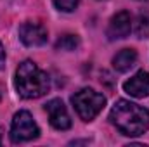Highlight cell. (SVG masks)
I'll return each mask as SVG.
<instances>
[{
	"label": "cell",
	"mask_w": 149,
	"mask_h": 147,
	"mask_svg": "<svg viewBox=\"0 0 149 147\" xmlns=\"http://www.w3.org/2000/svg\"><path fill=\"white\" fill-rule=\"evenodd\" d=\"M116 130L127 137H139L149 128V111L130 101H116L109 112Z\"/></svg>",
	"instance_id": "cell-1"
},
{
	"label": "cell",
	"mask_w": 149,
	"mask_h": 147,
	"mask_svg": "<svg viewBox=\"0 0 149 147\" xmlns=\"http://www.w3.org/2000/svg\"><path fill=\"white\" fill-rule=\"evenodd\" d=\"M14 85L23 99H38L50 88V80L33 61H24L16 69Z\"/></svg>",
	"instance_id": "cell-2"
},
{
	"label": "cell",
	"mask_w": 149,
	"mask_h": 147,
	"mask_svg": "<svg viewBox=\"0 0 149 147\" xmlns=\"http://www.w3.org/2000/svg\"><path fill=\"white\" fill-rule=\"evenodd\" d=\"M71 102L83 121H92L106 106L104 95L92 88H81L80 92H76L71 97Z\"/></svg>",
	"instance_id": "cell-3"
},
{
	"label": "cell",
	"mask_w": 149,
	"mask_h": 147,
	"mask_svg": "<svg viewBox=\"0 0 149 147\" xmlns=\"http://www.w3.org/2000/svg\"><path fill=\"white\" fill-rule=\"evenodd\" d=\"M40 135L38 125L35 123L33 116L28 111H19L14 114L12 126H10V140L14 144L21 142H30Z\"/></svg>",
	"instance_id": "cell-4"
},
{
	"label": "cell",
	"mask_w": 149,
	"mask_h": 147,
	"mask_svg": "<svg viewBox=\"0 0 149 147\" xmlns=\"http://www.w3.org/2000/svg\"><path fill=\"white\" fill-rule=\"evenodd\" d=\"M19 40L26 47H42L47 43V30L38 23L26 21L19 26Z\"/></svg>",
	"instance_id": "cell-5"
},
{
	"label": "cell",
	"mask_w": 149,
	"mask_h": 147,
	"mask_svg": "<svg viewBox=\"0 0 149 147\" xmlns=\"http://www.w3.org/2000/svg\"><path fill=\"white\" fill-rule=\"evenodd\" d=\"M45 112L49 114V121L56 130H68L71 126V119L66 106L61 99H52L45 104Z\"/></svg>",
	"instance_id": "cell-6"
},
{
	"label": "cell",
	"mask_w": 149,
	"mask_h": 147,
	"mask_svg": "<svg viewBox=\"0 0 149 147\" xmlns=\"http://www.w3.org/2000/svg\"><path fill=\"white\" fill-rule=\"evenodd\" d=\"M132 31V16L127 10H121L118 14H114L109 21L108 26V37L109 40H120V38L128 37V33Z\"/></svg>",
	"instance_id": "cell-7"
},
{
	"label": "cell",
	"mask_w": 149,
	"mask_h": 147,
	"mask_svg": "<svg viewBox=\"0 0 149 147\" xmlns=\"http://www.w3.org/2000/svg\"><path fill=\"white\" fill-rule=\"evenodd\" d=\"M123 90L135 99H144L149 95V73L148 71H139L130 80L123 83Z\"/></svg>",
	"instance_id": "cell-8"
},
{
	"label": "cell",
	"mask_w": 149,
	"mask_h": 147,
	"mask_svg": "<svg viewBox=\"0 0 149 147\" xmlns=\"http://www.w3.org/2000/svg\"><path fill=\"white\" fill-rule=\"evenodd\" d=\"M137 64V52L134 49H123L113 57V68L120 73L130 71Z\"/></svg>",
	"instance_id": "cell-9"
},
{
	"label": "cell",
	"mask_w": 149,
	"mask_h": 147,
	"mask_svg": "<svg viewBox=\"0 0 149 147\" xmlns=\"http://www.w3.org/2000/svg\"><path fill=\"white\" fill-rule=\"evenodd\" d=\"M134 31H135L137 38H148L149 37V10L139 12V16L135 19Z\"/></svg>",
	"instance_id": "cell-10"
},
{
	"label": "cell",
	"mask_w": 149,
	"mask_h": 147,
	"mask_svg": "<svg viewBox=\"0 0 149 147\" xmlns=\"http://www.w3.org/2000/svg\"><path fill=\"white\" fill-rule=\"evenodd\" d=\"M78 45H80V38L76 37V35H63V37L57 40V43H56V49H59V50H74V49H78Z\"/></svg>",
	"instance_id": "cell-11"
},
{
	"label": "cell",
	"mask_w": 149,
	"mask_h": 147,
	"mask_svg": "<svg viewBox=\"0 0 149 147\" xmlns=\"http://www.w3.org/2000/svg\"><path fill=\"white\" fill-rule=\"evenodd\" d=\"M54 2V5L59 9V10H64V12H71L76 9V5H78V2L80 0H52Z\"/></svg>",
	"instance_id": "cell-12"
},
{
	"label": "cell",
	"mask_w": 149,
	"mask_h": 147,
	"mask_svg": "<svg viewBox=\"0 0 149 147\" xmlns=\"http://www.w3.org/2000/svg\"><path fill=\"white\" fill-rule=\"evenodd\" d=\"M5 66V49H3V45L0 43V69Z\"/></svg>",
	"instance_id": "cell-13"
},
{
	"label": "cell",
	"mask_w": 149,
	"mask_h": 147,
	"mask_svg": "<svg viewBox=\"0 0 149 147\" xmlns=\"http://www.w3.org/2000/svg\"><path fill=\"white\" fill-rule=\"evenodd\" d=\"M2 135H3V130L0 128V144H2Z\"/></svg>",
	"instance_id": "cell-14"
}]
</instances>
